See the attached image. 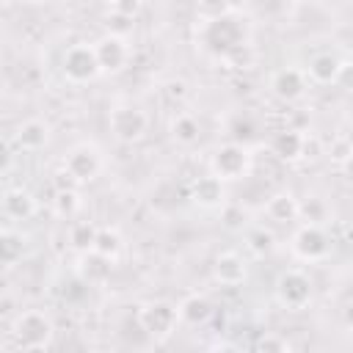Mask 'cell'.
<instances>
[{"mask_svg": "<svg viewBox=\"0 0 353 353\" xmlns=\"http://www.w3.org/2000/svg\"><path fill=\"white\" fill-rule=\"evenodd\" d=\"M248 41V28L245 19L226 14L221 19L204 22L201 28V44L212 52V55H234L237 50H243Z\"/></svg>", "mask_w": 353, "mask_h": 353, "instance_id": "obj_1", "label": "cell"}, {"mask_svg": "<svg viewBox=\"0 0 353 353\" xmlns=\"http://www.w3.org/2000/svg\"><path fill=\"white\" fill-rule=\"evenodd\" d=\"M52 336H55V325H52V317L41 309H28V312H19L17 320H14V339H17V347L22 350H44L52 345Z\"/></svg>", "mask_w": 353, "mask_h": 353, "instance_id": "obj_2", "label": "cell"}, {"mask_svg": "<svg viewBox=\"0 0 353 353\" xmlns=\"http://www.w3.org/2000/svg\"><path fill=\"white\" fill-rule=\"evenodd\" d=\"M210 171L215 176H221L223 182H237L243 176H248L251 171V152L245 143L240 141H229V143H221L212 157H210Z\"/></svg>", "mask_w": 353, "mask_h": 353, "instance_id": "obj_3", "label": "cell"}, {"mask_svg": "<svg viewBox=\"0 0 353 353\" xmlns=\"http://www.w3.org/2000/svg\"><path fill=\"white\" fill-rule=\"evenodd\" d=\"M179 306H174L171 301H149L138 309V325L143 334L154 336V339H168L176 325H179Z\"/></svg>", "mask_w": 353, "mask_h": 353, "instance_id": "obj_4", "label": "cell"}, {"mask_svg": "<svg viewBox=\"0 0 353 353\" xmlns=\"http://www.w3.org/2000/svg\"><path fill=\"white\" fill-rule=\"evenodd\" d=\"M61 72H63V77H66L69 83H77V85L91 83V80L102 72L94 44H88V41L72 44V47L63 52V58H61Z\"/></svg>", "mask_w": 353, "mask_h": 353, "instance_id": "obj_5", "label": "cell"}, {"mask_svg": "<svg viewBox=\"0 0 353 353\" xmlns=\"http://www.w3.org/2000/svg\"><path fill=\"white\" fill-rule=\"evenodd\" d=\"M273 292H276V301L284 309L298 312V309L309 306V301H312V279L303 270H298V268L284 270V273H279Z\"/></svg>", "mask_w": 353, "mask_h": 353, "instance_id": "obj_6", "label": "cell"}, {"mask_svg": "<svg viewBox=\"0 0 353 353\" xmlns=\"http://www.w3.org/2000/svg\"><path fill=\"white\" fill-rule=\"evenodd\" d=\"M290 248H292V254L301 262H320V259L328 256L331 240H328V234H325V229L320 223H312L309 221V223H303V226L295 229V234L290 240Z\"/></svg>", "mask_w": 353, "mask_h": 353, "instance_id": "obj_7", "label": "cell"}, {"mask_svg": "<svg viewBox=\"0 0 353 353\" xmlns=\"http://www.w3.org/2000/svg\"><path fill=\"white\" fill-rule=\"evenodd\" d=\"M108 124H110V132L116 141L121 143H135L143 138L146 127H149V119L141 108H132V105H119L110 110L108 116Z\"/></svg>", "mask_w": 353, "mask_h": 353, "instance_id": "obj_8", "label": "cell"}, {"mask_svg": "<svg viewBox=\"0 0 353 353\" xmlns=\"http://www.w3.org/2000/svg\"><path fill=\"white\" fill-rule=\"evenodd\" d=\"M63 168L69 171V176L83 185V182H91L99 171H102V154L94 143H77L66 152L63 157Z\"/></svg>", "mask_w": 353, "mask_h": 353, "instance_id": "obj_9", "label": "cell"}, {"mask_svg": "<svg viewBox=\"0 0 353 353\" xmlns=\"http://www.w3.org/2000/svg\"><path fill=\"white\" fill-rule=\"evenodd\" d=\"M94 50H97V58H99V66L102 72H121L130 61V44L124 36H116V33H105L94 41Z\"/></svg>", "mask_w": 353, "mask_h": 353, "instance_id": "obj_10", "label": "cell"}, {"mask_svg": "<svg viewBox=\"0 0 353 353\" xmlns=\"http://www.w3.org/2000/svg\"><path fill=\"white\" fill-rule=\"evenodd\" d=\"M270 91L281 102H298L306 94V74L295 66H281L270 74Z\"/></svg>", "mask_w": 353, "mask_h": 353, "instance_id": "obj_11", "label": "cell"}, {"mask_svg": "<svg viewBox=\"0 0 353 353\" xmlns=\"http://www.w3.org/2000/svg\"><path fill=\"white\" fill-rule=\"evenodd\" d=\"M110 270H113V259L99 254V251H94V248L83 251L80 259H77V276H80L83 284H91V287L105 284L110 279Z\"/></svg>", "mask_w": 353, "mask_h": 353, "instance_id": "obj_12", "label": "cell"}, {"mask_svg": "<svg viewBox=\"0 0 353 353\" xmlns=\"http://www.w3.org/2000/svg\"><path fill=\"white\" fill-rule=\"evenodd\" d=\"M212 276H215V281L223 284V287H237V284H243V281L248 279V265H245V259H243L240 254L223 251V254L215 256Z\"/></svg>", "mask_w": 353, "mask_h": 353, "instance_id": "obj_13", "label": "cell"}, {"mask_svg": "<svg viewBox=\"0 0 353 353\" xmlns=\"http://www.w3.org/2000/svg\"><path fill=\"white\" fill-rule=\"evenodd\" d=\"M190 199H193L199 207H204V210H215V207H221L223 199H226V182L210 171L207 176H199V179L193 182Z\"/></svg>", "mask_w": 353, "mask_h": 353, "instance_id": "obj_14", "label": "cell"}, {"mask_svg": "<svg viewBox=\"0 0 353 353\" xmlns=\"http://www.w3.org/2000/svg\"><path fill=\"white\" fill-rule=\"evenodd\" d=\"M3 212L11 221H28L36 212V199L25 188H8L3 193Z\"/></svg>", "mask_w": 353, "mask_h": 353, "instance_id": "obj_15", "label": "cell"}, {"mask_svg": "<svg viewBox=\"0 0 353 353\" xmlns=\"http://www.w3.org/2000/svg\"><path fill=\"white\" fill-rule=\"evenodd\" d=\"M270 152L279 157V160H298V157H303V152H306V138H303V132H298V130H279L276 135H273V141H270Z\"/></svg>", "mask_w": 353, "mask_h": 353, "instance_id": "obj_16", "label": "cell"}, {"mask_svg": "<svg viewBox=\"0 0 353 353\" xmlns=\"http://www.w3.org/2000/svg\"><path fill=\"white\" fill-rule=\"evenodd\" d=\"M339 66H342V61L334 52H317V55L309 58L306 77L314 80V83H320V85H331L339 77Z\"/></svg>", "mask_w": 353, "mask_h": 353, "instance_id": "obj_17", "label": "cell"}, {"mask_svg": "<svg viewBox=\"0 0 353 353\" xmlns=\"http://www.w3.org/2000/svg\"><path fill=\"white\" fill-rule=\"evenodd\" d=\"M212 312L215 309H212V303H210L207 295L193 292V295H188V298L179 301V320L188 323V325H204L212 317Z\"/></svg>", "mask_w": 353, "mask_h": 353, "instance_id": "obj_18", "label": "cell"}, {"mask_svg": "<svg viewBox=\"0 0 353 353\" xmlns=\"http://www.w3.org/2000/svg\"><path fill=\"white\" fill-rule=\"evenodd\" d=\"M265 212L270 215V221L287 223V221H295V218L301 215V204H298V199H295L290 190H279V193H273V196L268 199Z\"/></svg>", "mask_w": 353, "mask_h": 353, "instance_id": "obj_19", "label": "cell"}, {"mask_svg": "<svg viewBox=\"0 0 353 353\" xmlns=\"http://www.w3.org/2000/svg\"><path fill=\"white\" fill-rule=\"evenodd\" d=\"M17 146L22 152H39L44 143H47V124L39 121V119H30V121H22L17 127V135H14Z\"/></svg>", "mask_w": 353, "mask_h": 353, "instance_id": "obj_20", "label": "cell"}, {"mask_svg": "<svg viewBox=\"0 0 353 353\" xmlns=\"http://www.w3.org/2000/svg\"><path fill=\"white\" fill-rule=\"evenodd\" d=\"M199 135H201V124H199L196 116H190V113H179V116L171 121V138H174L176 143H182V146H193V143L199 141Z\"/></svg>", "mask_w": 353, "mask_h": 353, "instance_id": "obj_21", "label": "cell"}, {"mask_svg": "<svg viewBox=\"0 0 353 353\" xmlns=\"http://www.w3.org/2000/svg\"><path fill=\"white\" fill-rule=\"evenodd\" d=\"M0 254H3V265H6V268H14V265L22 259V254H25V240H22V234L6 226V229L0 232Z\"/></svg>", "mask_w": 353, "mask_h": 353, "instance_id": "obj_22", "label": "cell"}, {"mask_svg": "<svg viewBox=\"0 0 353 353\" xmlns=\"http://www.w3.org/2000/svg\"><path fill=\"white\" fill-rule=\"evenodd\" d=\"M97 232H99V226H94L91 221H77V223L69 226V245L77 254L91 251L94 248V240H97Z\"/></svg>", "mask_w": 353, "mask_h": 353, "instance_id": "obj_23", "label": "cell"}, {"mask_svg": "<svg viewBox=\"0 0 353 353\" xmlns=\"http://www.w3.org/2000/svg\"><path fill=\"white\" fill-rule=\"evenodd\" d=\"M245 245H248L251 254L268 256V254L276 248V237H273V232L265 229V226H251V229L245 232Z\"/></svg>", "mask_w": 353, "mask_h": 353, "instance_id": "obj_24", "label": "cell"}, {"mask_svg": "<svg viewBox=\"0 0 353 353\" xmlns=\"http://www.w3.org/2000/svg\"><path fill=\"white\" fill-rule=\"evenodd\" d=\"M52 210L61 218L77 215V210H80V193L74 188H58L55 190V199H52Z\"/></svg>", "mask_w": 353, "mask_h": 353, "instance_id": "obj_25", "label": "cell"}, {"mask_svg": "<svg viewBox=\"0 0 353 353\" xmlns=\"http://www.w3.org/2000/svg\"><path fill=\"white\" fill-rule=\"evenodd\" d=\"M94 251H99V254L116 259V256L121 254V234H119L116 229H110V226H99L97 240H94Z\"/></svg>", "mask_w": 353, "mask_h": 353, "instance_id": "obj_26", "label": "cell"}, {"mask_svg": "<svg viewBox=\"0 0 353 353\" xmlns=\"http://www.w3.org/2000/svg\"><path fill=\"white\" fill-rule=\"evenodd\" d=\"M196 14L201 22H212V19L232 14V3L229 0H196Z\"/></svg>", "mask_w": 353, "mask_h": 353, "instance_id": "obj_27", "label": "cell"}, {"mask_svg": "<svg viewBox=\"0 0 353 353\" xmlns=\"http://www.w3.org/2000/svg\"><path fill=\"white\" fill-rule=\"evenodd\" d=\"M256 347L265 350V353H268V350H273V353H284V350H290L292 345H290L284 336H279V334H265V336L256 342Z\"/></svg>", "mask_w": 353, "mask_h": 353, "instance_id": "obj_28", "label": "cell"}, {"mask_svg": "<svg viewBox=\"0 0 353 353\" xmlns=\"http://www.w3.org/2000/svg\"><path fill=\"white\" fill-rule=\"evenodd\" d=\"M141 6H143V0H110V11L121 14V17H130V19L138 17Z\"/></svg>", "mask_w": 353, "mask_h": 353, "instance_id": "obj_29", "label": "cell"}, {"mask_svg": "<svg viewBox=\"0 0 353 353\" xmlns=\"http://www.w3.org/2000/svg\"><path fill=\"white\" fill-rule=\"evenodd\" d=\"M130 30H132V19L110 11V17H108V33H116V36H124L127 39Z\"/></svg>", "mask_w": 353, "mask_h": 353, "instance_id": "obj_30", "label": "cell"}, {"mask_svg": "<svg viewBox=\"0 0 353 353\" xmlns=\"http://www.w3.org/2000/svg\"><path fill=\"white\" fill-rule=\"evenodd\" d=\"M334 85H339L342 91H353V61H342V66H339V77H336Z\"/></svg>", "mask_w": 353, "mask_h": 353, "instance_id": "obj_31", "label": "cell"}, {"mask_svg": "<svg viewBox=\"0 0 353 353\" xmlns=\"http://www.w3.org/2000/svg\"><path fill=\"white\" fill-rule=\"evenodd\" d=\"M163 88H165V94H168L171 99H185V94H188V85H185V80H168Z\"/></svg>", "mask_w": 353, "mask_h": 353, "instance_id": "obj_32", "label": "cell"}, {"mask_svg": "<svg viewBox=\"0 0 353 353\" xmlns=\"http://www.w3.org/2000/svg\"><path fill=\"white\" fill-rule=\"evenodd\" d=\"M342 323H345V328L353 334V298L345 303V309H342Z\"/></svg>", "mask_w": 353, "mask_h": 353, "instance_id": "obj_33", "label": "cell"}, {"mask_svg": "<svg viewBox=\"0 0 353 353\" xmlns=\"http://www.w3.org/2000/svg\"><path fill=\"white\" fill-rule=\"evenodd\" d=\"M342 174H345V179H347V182H353V152L342 160Z\"/></svg>", "mask_w": 353, "mask_h": 353, "instance_id": "obj_34", "label": "cell"}]
</instances>
